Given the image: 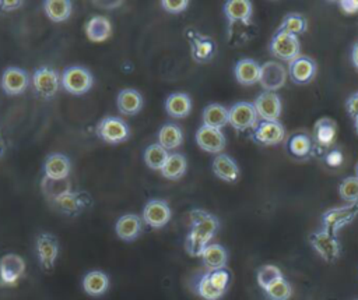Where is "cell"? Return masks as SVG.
Listing matches in <instances>:
<instances>
[{
  "mask_svg": "<svg viewBox=\"0 0 358 300\" xmlns=\"http://www.w3.org/2000/svg\"><path fill=\"white\" fill-rule=\"evenodd\" d=\"M141 227H143V223L140 216L134 213H126L117 219L115 225V232L119 239L124 241H131L138 237Z\"/></svg>",
  "mask_w": 358,
  "mask_h": 300,
  "instance_id": "obj_22",
  "label": "cell"
},
{
  "mask_svg": "<svg viewBox=\"0 0 358 300\" xmlns=\"http://www.w3.org/2000/svg\"><path fill=\"white\" fill-rule=\"evenodd\" d=\"M200 257L203 260V264L210 271L225 268L227 261H228L227 250L221 244H208V246H206V248L203 250Z\"/></svg>",
  "mask_w": 358,
  "mask_h": 300,
  "instance_id": "obj_30",
  "label": "cell"
},
{
  "mask_svg": "<svg viewBox=\"0 0 358 300\" xmlns=\"http://www.w3.org/2000/svg\"><path fill=\"white\" fill-rule=\"evenodd\" d=\"M309 241L315 251L326 261V262H334L341 253L340 243L337 240V236L320 230V232H313L309 236Z\"/></svg>",
  "mask_w": 358,
  "mask_h": 300,
  "instance_id": "obj_6",
  "label": "cell"
},
{
  "mask_svg": "<svg viewBox=\"0 0 358 300\" xmlns=\"http://www.w3.org/2000/svg\"><path fill=\"white\" fill-rule=\"evenodd\" d=\"M285 147L291 156H294L296 159H305L312 152V140L308 134L295 133L288 137Z\"/></svg>",
  "mask_w": 358,
  "mask_h": 300,
  "instance_id": "obj_29",
  "label": "cell"
},
{
  "mask_svg": "<svg viewBox=\"0 0 358 300\" xmlns=\"http://www.w3.org/2000/svg\"><path fill=\"white\" fill-rule=\"evenodd\" d=\"M256 278H257L259 286L264 290L271 283H274L275 280H278V279H281L284 276H282V272H281V269L278 267L271 265V264H266V265L259 268Z\"/></svg>",
  "mask_w": 358,
  "mask_h": 300,
  "instance_id": "obj_38",
  "label": "cell"
},
{
  "mask_svg": "<svg viewBox=\"0 0 358 300\" xmlns=\"http://www.w3.org/2000/svg\"><path fill=\"white\" fill-rule=\"evenodd\" d=\"M36 254L43 269H53L59 255L57 239L52 233H41L36 237Z\"/></svg>",
  "mask_w": 358,
  "mask_h": 300,
  "instance_id": "obj_14",
  "label": "cell"
},
{
  "mask_svg": "<svg viewBox=\"0 0 358 300\" xmlns=\"http://www.w3.org/2000/svg\"><path fill=\"white\" fill-rule=\"evenodd\" d=\"M71 165L66 155L63 153H50L45 160V176L55 180L67 179Z\"/></svg>",
  "mask_w": 358,
  "mask_h": 300,
  "instance_id": "obj_24",
  "label": "cell"
},
{
  "mask_svg": "<svg viewBox=\"0 0 358 300\" xmlns=\"http://www.w3.org/2000/svg\"><path fill=\"white\" fill-rule=\"evenodd\" d=\"M168 156H169L168 151L162 148L158 142L148 145L144 151V162L152 170H161Z\"/></svg>",
  "mask_w": 358,
  "mask_h": 300,
  "instance_id": "obj_36",
  "label": "cell"
},
{
  "mask_svg": "<svg viewBox=\"0 0 358 300\" xmlns=\"http://www.w3.org/2000/svg\"><path fill=\"white\" fill-rule=\"evenodd\" d=\"M253 106L262 120L278 121V117L281 114V99L275 92H262L256 96Z\"/></svg>",
  "mask_w": 358,
  "mask_h": 300,
  "instance_id": "obj_12",
  "label": "cell"
},
{
  "mask_svg": "<svg viewBox=\"0 0 358 300\" xmlns=\"http://www.w3.org/2000/svg\"><path fill=\"white\" fill-rule=\"evenodd\" d=\"M345 109L354 119L358 117V92L351 95L345 102Z\"/></svg>",
  "mask_w": 358,
  "mask_h": 300,
  "instance_id": "obj_45",
  "label": "cell"
},
{
  "mask_svg": "<svg viewBox=\"0 0 358 300\" xmlns=\"http://www.w3.org/2000/svg\"><path fill=\"white\" fill-rule=\"evenodd\" d=\"M186 36L192 46V57L197 63H208L215 53V43L210 36H206L194 29H187Z\"/></svg>",
  "mask_w": 358,
  "mask_h": 300,
  "instance_id": "obj_11",
  "label": "cell"
},
{
  "mask_svg": "<svg viewBox=\"0 0 358 300\" xmlns=\"http://www.w3.org/2000/svg\"><path fill=\"white\" fill-rule=\"evenodd\" d=\"M355 170H357V177H358V163H357V166H355Z\"/></svg>",
  "mask_w": 358,
  "mask_h": 300,
  "instance_id": "obj_51",
  "label": "cell"
},
{
  "mask_svg": "<svg viewBox=\"0 0 358 300\" xmlns=\"http://www.w3.org/2000/svg\"><path fill=\"white\" fill-rule=\"evenodd\" d=\"M203 124L221 130L228 124V109L218 103H211L203 110Z\"/></svg>",
  "mask_w": 358,
  "mask_h": 300,
  "instance_id": "obj_33",
  "label": "cell"
},
{
  "mask_svg": "<svg viewBox=\"0 0 358 300\" xmlns=\"http://www.w3.org/2000/svg\"><path fill=\"white\" fill-rule=\"evenodd\" d=\"M340 197L347 202L358 201V177L348 176L338 186Z\"/></svg>",
  "mask_w": 358,
  "mask_h": 300,
  "instance_id": "obj_41",
  "label": "cell"
},
{
  "mask_svg": "<svg viewBox=\"0 0 358 300\" xmlns=\"http://www.w3.org/2000/svg\"><path fill=\"white\" fill-rule=\"evenodd\" d=\"M59 84H60L59 73L55 68L48 66H42L36 68L32 75V85L35 92L45 99H49L56 95L59 89Z\"/></svg>",
  "mask_w": 358,
  "mask_h": 300,
  "instance_id": "obj_7",
  "label": "cell"
},
{
  "mask_svg": "<svg viewBox=\"0 0 358 300\" xmlns=\"http://www.w3.org/2000/svg\"><path fill=\"white\" fill-rule=\"evenodd\" d=\"M316 71H317V67L315 60L306 56L295 57L294 60L289 61V66H288V74L291 80L299 85L309 84L315 78Z\"/></svg>",
  "mask_w": 358,
  "mask_h": 300,
  "instance_id": "obj_16",
  "label": "cell"
},
{
  "mask_svg": "<svg viewBox=\"0 0 358 300\" xmlns=\"http://www.w3.org/2000/svg\"><path fill=\"white\" fill-rule=\"evenodd\" d=\"M235 78L242 85H253L259 82L260 66L252 59H242L235 64Z\"/></svg>",
  "mask_w": 358,
  "mask_h": 300,
  "instance_id": "obj_27",
  "label": "cell"
},
{
  "mask_svg": "<svg viewBox=\"0 0 358 300\" xmlns=\"http://www.w3.org/2000/svg\"><path fill=\"white\" fill-rule=\"evenodd\" d=\"M270 52L277 59L291 61L299 56V40L298 36L288 33L285 31L277 29L271 42H270Z\"/></svg>",
  "mask_w": 358,
  "mask_h": 300,
  "instance_id": "obj_5",
  "label": "cell"
},
{
  "mask_svg": "<svg viewBox=\"0 0 358 300\" xmlns=\"http://www.w3.org/2000/svg\"><path fill=\"white\" fill-rule=\"evenodd\" d=\"M123 1L117 0V1H92L94 6L96 7H101V8H115V7H119Z\"/></svg>",
  "mask_w": 358,
  "mask_h": 300,
  "instance_id": "obj_48",
  "label": "cell"
},
{
  "mask_svg": "<svg viewBox=\"0 0 358 300\" xmlns=\"http://www.w3.org/2000/svg\"><path fill=\"white\" fill-rule=\"evenodd\" d=\"M308 28V21L303 15L301 14H296V13H289L284 17L281 25L278 27V29L281 31H285L288 33H292V35H301L306 31Z\"/></svg>",
  "mask_w": 358,
  "mask_h": 300,
  "instance_id": "obj_37",
  "label": "cell"
},
{
  "mask_svg": "<svg viewBox=\"0 0 358 300\" xmlns=\"http://www.w3.org/2000/svg\"><path fill=\"white\" fill-rule=\"evenodd\" d=\"M337 137V124L330 117L319 119L313 126V141L320 148H330Z\"/></svg>",
  "mask_w": 358,
  "mask_h": 300,
  "instance_id": "obj_19",
  "label": "cell"
},
{
  "mask_svg": "<svg viewBox=\"0 0 358 300\" xmlns=\"http://www.w3.org/2000/svg\"><path fill=\"white\" fill-rule=\"evenodd\" d=\"M161 6L165 11L176 14V13H182L187 8L189 0H162Z\"/></svg>",
  "mask_w": 358,
  "mask_h": 300,
  "instance_id": "obj_43",
  "label": "cell"
},
{
  "mask_svg": "<svg viewBox=\"0 0 358 300\" xmlns=\"http://www.w3.org/2000/svg\"><path fill=\"white\" fill-rule=\"evenodd\" d=\"M96 135L108 144H120L130 137V128L123 119L108 116L96 124Z\"/></svg>",
  "mask_w": 358,
  "mask_h": 300,
  "instance_id": "obj_4",
  "label": "cell"
},
{
  "mask_svg": "<svg viewBox=\"0 0 358 300\" xmlns=\"http://www.w3.org/2000/svg\"><path fill=\"white\" fill-rule=\"evenodd\" d=\"M252 11L253 8L249 0H229L224 4V14L229 24H250Z\"/></svg>",
  "mask_w": 358,
  "mask_h": 300,
  "instance_id": "obj_20",
  "label": "cell"
},
{
  "mask_svg": "<svg viewBox=\"0 0 358 300\" xmlns=\"http://www.w3.org/2000/svg\"><path fill=\"white\" fill-rule=\"evenodd\" d=\"M85 33L92 42H103L112 33V24L103 15H94L85 25Z\"/></svg>",
  "mask_w": 358,
  "mask_h": 300,
  "instance_id": "obj_26",
  "label": "cell"
},
{
  "mask_svg": "<svg viewBox=\"0 0 358 300\" xmlns=\"http://www.w3.org/2000/svg\"><path fill=\"white\" fill-rule=\"evenodd\" d=\"M355 130H357V133H358V117L355 119Z\"/></svg>",
  "mask_w": 358,
  "mask_h": 300,
  "instance_id": "obj_50",
  "label": "cell"
},
{
  "mask_svg": "<svg viewBox=\"0 0 358 300\" xmlns=\"http://www.w3.org/2000/svg\"><path fill=\"white\" fill-rule=\"evenodd\" d=\"M46 15L55 22L66 21L71 14V1L69 0H46L43 3Z\"/></svg>",
  "mask_w": 358,
  "mask_h": 300,
  "instance_id": "obj_35",
  "label": "cell"
},
{
  "mask_svg": "<svg viewBox=\"0 0 358 300\" xmlns=\"http://www.w3.org/2000/svg\"><path fill=\"white\" fill-rule=\"evenodd\" d=\"M355 300H358V299H355Z\"/></svg>",
  "mask_w": 358,
  "mask_h": 300,
  "instance_id": "obj_52",
  "label": "cell"
},
{
  "mask_svg": "<svg viewBox=\"0 0 358 300\" xmlns=\"http://www.w3.org/2000/svg\"><path fill=\"white\" fill-rule=\"evenodd\" d=\"M25 272V261L18 254H6L0 258V285L14 286Z\"/></svg>",
  "mask_w": 358,
  "mask_h": 300,
  "instance_id": "obj_9",
  "label": "cell"
},
{
  "mask_svg": "<svg viewBox=\"0 0 358 300\" xmlns=\"http://www.w3.org/2000/svg\"><path fill=\"white\" fill-rule=\"evenodd\" d=\"M343 153L340 149H330L326 155H324V162L327 166L330 167H337L343 163Z\"/></svg>",
  "mask_w": 358,
  "mask_h": 300,
  "instance_id": "obj_44",
  "label": "cell"
},
{
  "mask_svg": "<svg viewBox=\"0 0 358 300\" xmlns=\"http://www.w3.org/2000/svg\"><path fill=\"white\" fill-rule=\"evenodd\" d=\"M28 74L20 67H8L3 71L0 85L7 95H20L28 87Z\"/></svg>",
  "mask_w": 358,
  "mask_h": 300,
  "instance_id": "obj_18",
  "label": "cell"
},
{
  "mask_svg": "<svg viewBox=\"0 0 358 300\" xmlns=\"http://www.w3.org/2000/svg\"><path fill=\"white\" fill-rule=\"evenodd\" d=\"M187 167L186 158L182 153H169L165 165L161 169V173L168 180H178L180 179Z\"/></svg>",
  "mask_w": 358,
  "mask_h": 300,
  "instance_id": "obj_34",
  "label": "cell"
},
{
  "mask_svg": "<svg viewBox=\"0 0 358 300\" xmlns=\"http://www.w3.org/2000/svg\"><path fill=\"white\" fill-rule=\"evenodd\" d=\"M264 292L270 300H288L291 297L292 289L291 285L284 278H281L271 283L268 287H266Z\"/></svg>",
  "mask_w": 358,
  "mask_h": 300,
  "instance_id": "obj_39",
  "label": "cell"
},
{
  "mask_svg": "<svg viewBox=\"0 0 358 300\" xmlns=\"http://www.w3.org/2000/svg\"><path fill=\"white\" fill-rule=\"evenodd\" d=\"M285 138V130L280 121L262 120L253 128V140L264 147L280 144Z\"/></svg>",
  "mask_w": 358,
  "mask_h": 300,
  "instance_id": "obj_13",
  "label": "cell"
},
{
  "mask_svg": "<svg viewBox=\"0 0 358 300\" xmlns=\"http://www.w3.org/2000/svg\"><path fill=\"white\" fill-rule=\"evenodd\" d=\"M60 82L64 91H67L69 93L83 95L91 89L94 78L90 70H87L85 67L71 66L63 71Z\"/></svg>",
  "mask_w": 358,
  "mask_h": 300,
  "instance_id": "obj_2",
  "label": "cell"
},
{
  "mask_svg": "<svg viewBox=\"0 0 358 300\" xmlns=\"http://www.w3.org/2000/svg\"><path fill=\"white\" fill-rule=\"evenodd\" d=\"M357 215H358V201L350 202L348 205H344V207H337V208L327 209L322 215L323 230L336 236L337 232L343 226L352 222Z\"/></svg>",
  "mask_w": 358,
  "mask_h": 300,
  "instance_id": "obj_3",
  "label": "cell"
},
{
  "mask_svg": "<svg viewBox=\"0 0 358 300\" xmlns=\"http://www.w3.org/2000/svg\"><path fill=\"white\" fill-rule=\"evenodd\" d=\"M183 142V131L178 124L168 123L162 126L158 131V144L168 149H175Z\"/></svg>",
  "mask_w": 358,
  "mask_h": 300,
  "instance_id": "obj_31",
  "label": "cell"
},
{
  "mask_svg": "<svg viewBox=\"0 0 358 300\" xmlns=\"http://www.w3.org/2000/svg\"><path fill=\"white\" fill-rule=\"evenodd\" d=\"M204 276L211 287H214L215 290H218L222 294L227 292V287L229 283V272L225 268L210 271V272L204 273Z\"/></svg>",
  "mask_w": 358,
  "mask_h": 300,
  "instance_id": "obj_40",
  "label": "cell"
},
{
  "mask_svg": "<svg viewBox=\"0 0 358 300\" xmlns=\"http://www.w3.org/2000/svg\"><path fill=\"white\" fill-rule=\"evenodd\" d=\"M257 117L253 103L249 102H238L228 109V123L238 131L255 128Z\"/></svg>",
  "mask_w": 358,
  "mask_h": 300,
  "instance_id": "obj_8",
  "label": "cell"
},
{
  "mask_svg": "<svg viewBox=\"0 0 358 300\" xmlns=\"http://www.w3.org/2000/svg\"><path fill=\"white\" fill-rule=\"evenodd\" d=\"M116 103H117V109L122 114L134 116L143 107V96L138 91H136L133 88H124L119 92Z\"/></svg>",
  "mask_w": 358,
  "mask_h": 300,
  "instance_id": "obj_23",
  "label": "cell"
},
{
  "mask_svg": "<svg viewBox=\"0 0 358 300\" xmlns=\"http://www.w3.org/2000/svg\"><path fill=\"white\" fill-rule=\"evenodd\" d=\"M197 145L210 153H220L225 148V137L221 130L208 126H200L196 133Z\"/></svg>",
  "mask_w": 358,
  "mask_h": 300,
  "instance_id": "obj_17",
  "label": "cell"
},
{
  "mask_svg": "<svg viewBox=\"0 0 358 300\" xmlns=\"http://www.w3.org/2000/svg\"><path fill=\"white\" fill-rule=\"evenodd\" d=\"M351 57H352V63H354V66L357 67V70H358V42L354 45V47H352V53H351Z\"/></svg>",
  "mask_w": 358,
  "mask_h": 300,
  "instance_id": "obj_49",
  "label": "cell"
},
{
  "mask_svg": "<svg viewBox=\"0 0 358 300\" xmlns=\"http://www.w3.org/2000/svg\"><path fill=\"white\" fill-rule=\"evenodd\" d=\"M55 204L59 207L60 211H63L66 213L77 212L83 207V202H81L80 197L77 194H74V193H69V194L63 195Z\"/></svg>",
  "mask_w": 358,
  "mask_h": 300,
  "instance_id": "obj_42",
  "label": "cell"
},
{
  "mask_svg": "<svg viewBox=\"0 0 358 300\" xmlns=\"http://www.w3.org/2000/svg\"><path fill=\"white\" fill-rule=\"evenodd\" d=\"M165 110L171 117L183 119L192 110V99L185 92H173L165 100Z\"/></svg>",
  "mask_w": 358,
  "mask_h": 300,
  "instance_id": "obj_25",
  "label": "cell"
},
{
  "mask_svg": "<svg viewBox=\"0 0 358 300\" xmlns=\"http://www.w3.org/2000/svg\"><path fill=\"white\" fill-rule=\"evenodd\" d=\"M24 4L21 0H1L0 1V10L1 11H13L20 8Z\"/></svg>",
  "mask_w": 358,
  "mask_h": 300,
  "instance_id": "obj_47",
  "label": "cell"
},
{
  "mask_svg": "<svg viewBox=\"0 0 358 300\" xmlns=\"http://www.w3.org/2000/svg\"><path fill=\"white\" fill-rule=\"evenodd\" d=\"M341 11L345 14H355L358 13V0H341L338 1Z\"/></svg>",
  "mask_w": 358,
  "mask_h": 300,
  "instance_id": "obj_46",
  "label": "cell"
},
{
  "mask_svg": "<svg viewBox=\"0 0 358 300\" xmlns=\"http://www.w3.org/2000/svg\"><path fill=\"white\" fill-rule=\"evenodd\" d=\"M83 289L92 297L102 296L109 289V278L102 271H90L83 279Z\"/></svg>",
  "mask_w": 358,
  "mask_h": 300,
  "instance_id": "obj_28",
  "label": "cell"
},
{
  "mask_svg": "<svg viewBox=\"0 0 358 300\" xmlns=\"http://www.w3.org/2000/svg\"><path fill=\"white\" fill-rule=\"evenodd\" d=\"M171 219V208L164 200H151L143 209V220L154 227L159 229L165 226Z\"/></svg>",
  "mask_w": 358,
  "mask_h": 300,
  "instance_id": "obj_15",
  "label": "cell"
},
{
  "mask_svg": "<svg viewBox=\"0 0 358 300\" xmlns=\"http://www.w3.org/2000/svg\"><path fill=\"white\" fill-rule=\"evenodd\" d=\"M190 232L185 240V248L192 257H200L208 241L214 237L218 229V220L214 215L193 209L190 213Z\"/></svg>",
  "mask_w": 358,
  "mask_h": 300,
  "instance_id": "obj_1",
  "label": "cell"
},
{
  "mask_svg": "<svg viewBox=\"0 0 358 300\" xmlns=\"http://www.w3.org/2000/svg\"><path fill=\"white\" fill-rule=\"evenodd\" d=\"M41 187H42L43 195L53 202H56L63 195L71 193V184L67 179L55 180V179H49V177L43 176Z\"/></svg>",
  "mask_w": 358,
  "mask_h": 300,
  "instance_id": "obj_32",
  "label": "cell"
},
{
  "mask_svg": "<svg viewBox=\"0 0 358 300\" xmlns=\"http://www.w3.org/2000/svg\"><path fill=\"white\" fill-rule=\"evenodd\" d=\"M287 81V70L278 61L270 60L260 66V77L259 82L264 91L275 92L281 87H284Z\"/></svg>",
  "mask_w": 358,
  "mask_h": 300,
  "instance_id": "obj_10",
  "label": "cell"
},
{
  "mask_svg": "<svg viewBox=\"0 0 358 300\" xmlns=\"http://www.w3.org/2000/svg\"><path fill=\"white\" fill-rule=\"evenodd\" d=\"M213 172L214 174L228 183H234L238 180L239 177V167L236 165V162L225 153H218L214 160H213Z\"/></svg>",
  "mask_w": 358,
  "mask_h": 300,
  "instance_id": "obj_21",
  "label": "cell"
}]
</instances>
